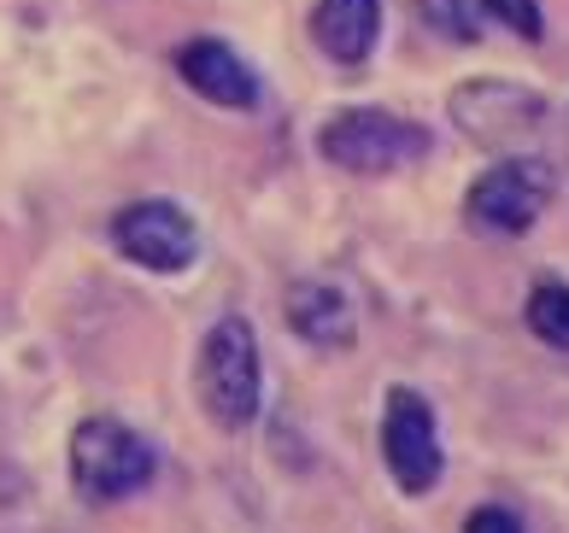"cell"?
Masks as SVG:
<instances>
[{
    "label": "cell",
    "mask_w": 569,
    "mask_h": 533,
    "mask_svg": "<svg viewBox=\"0 0 569 533\" xmlns=\"http://www.w3.org/2000/svg\"><path fill=\"white\" fill-rule=\"evenodd\" d=\"M194 393L200 411L218 422L223 434H241L264 411V358H259V329L247 316H218L200 334L194 358Z\"/></svg>",
    "instance_id": "6da1fadb"
},
{
    "label": "cell",
    "mask_w": 569,
    "mask_h": 533,
    "mask_svg": "<svg viewBox=\"0 0 569 533\" xmlns=\"http://www.w3.org/2000/svg\"><path fill=\"white\" fill-rule=\"evenodd\" d=\"M429 153V130L388 105H347L318 130V159H329L347 177H393Z\"/></svg>",
    "instance_id": "7a4b0ae2"
},
{
    "label": "cell",
    "mask_w": 569,
    "mask_h": 533,
    "mask_svg": "<svg viewBox=\"0 0 569 533\" xmlns=\"http://www.w3.org/2000/svg\"><path fill=\"white\" fill-rule=\"evenodd\" d=\"M153 475H159V452L141 429H130V422H118V416L77 422V434H71V486L89 504L136 499Z\"/></svg>",
    "instance_id": "3957f363"
},
{
    "label": "cell",
    "mask_w": 569,
    "mask_h": 533,
    "mask_svg": "<svg viewBox=\"0 0 569 533\" xmlns=\"http://www.w3.org/2000/svg\"><path fill=\"white\" fill-rule=\"evenodd\" d=\"M552 194H558L552 164L535 159V153H505V159H493L470 182V194H463V218H470V229H481V234L511 241V234H529L546 218Z\"/></svg>",
    "instance_id": "277c9868"
},
{
    "label": "cell",
    "mask_w": 569,
    "mask_h": 533,
    "mask_svg": "<svg viewBox=\"0 0 569 533\" xmlns=\"http://www.w3.org/2000/svg\"><path fill=\"white\" fill-rule=\"evenodd\" d=\"M382 463L406 499H429L447 475V445H440V416L417 388H388L382 399Z\"/></svg>",
    "instance_id": "5b68a950"
},
{
    "label": "cell",
    "mask_w": 569,
    "mask_h": 533,
    "mask_svg": "<svg viewBox=\"0 0 569 533\" xmlns=\"http://www.w3.org/2000/svg\"><path fill=\"white\" fill-rule=\"evenodd\" d=\"M112 247L130 264L153 270V275H182L200 264V229L177 200H130L112 218Z\"/></svg>",
    "instance_id": "8992f818"
},
{
    "label": "cell",
    "mask_w": 569,
    "mask_h": 533,
    "mask_svg": "<svg viewBox=\"0 0 569 533\" xmlns=\"http://www.w3.org/2000/svg\"><path fill=\"white\" fill-rule=\"evenodd\" d=\"M452 123L470 141L505 153L546 123V100L535 89H517V82H470V89H452Z\"/></svg>",
    "instance_id": "52a82bcc"
},
{
    "label": "cell",
    "mask_w": 569,
    "mask_h": 533,
    "mask_svg": "<svg viewBox=\"0 0 569 533\" xmlns=\"http://www.w3.org/2000/svg\"><path fill=\"white\" fill-rule=\"evenodd\" d=\"M177 77H182L200 100L223 105V112H259V100H264L259 71H252L247 59L229 48V41H212V36H200V41H188V48H177Z\"/></svg>",
    "instance_id": "ba28073f"
},
{
    "label": "cell",
    "mask_w": 569,
    "mask_h": 533,
    "mask_svg": "<svg viewBox=\"0 0 569 533\" xmlns=\"http://www.w3.org/2000/svg\"><path fill=\"white\" fill-rule=\"evenodd\" d=\"M288 305V329L306 340V346H323V352H352L358 340V311L352 300L335 282H323V275H300V282H288L282 293Z\"/></svg>",
    "instance_id": "9c48e42d"
},
{
    "label": "cell",
    "mask_w": 569,
    "mask_h": 533,
    "mask_svg": "<svg viewBox=\"0 0 569 533\" xmlns=\"http://www.w3.org/2000/svg\"><path fill=\"white\" fill-rule=\"evenodd\" d=\"M311 36L335 66H365L382 41V0H318Z\"/></svg>",
    "instance_id": "30bf717a"
},
{
    "label": "cell",
    "mask_w": 569,
    "mask_h": 533,
    "mask_svg": "<svg viewBox=\"0 0 569 533\" xmlns=\"http://www.w3.org/2000/svg\"><path fill=\"white\" fill-rule=\"evenodd\" d=\"M522 323L540 346L569 352V282H535L529 300H522Z\"/></svg>",
    "instance_id": "8fae6325"
},
{
    "label": "cell",
    "mask_w": 569,
    "mask_h": 533,
    "mask_svg": "<svg viewBox=\"0 0 569 533\" xmlns=\"http://www.w3.org/2000/svg\"><path fill=\"white\" fill-rule=\"evenodd\" d=\"M417 18L447 41H481V0H417Z\"/></svg>",
    "instance_id": "7c38bea8"
},
{
    "label": "cell",
    "mask_w": 569,
    "mask_h": 533,
    "mask_svg": "<svg viewBox=\"0 0 569 533\" xmlns=\"http://www.w3.org/2000/svg\"><path fill=\"white\" fill-rule=\"evenodd\" d=\"M481 12H493L505 30H517L522 41H540L546 36V18H540V0H481Z\"/></svg>",
    "instance_id": "4fadbf2b"
},
{
    "label": "cell",
    "mask_w": 569,
    "mask_h": 533,
    "mask_svg": "<svg viewBox=\"0 0 569 533\" xmlns=\"http://www.w3.org/2000/svg\"><path fill=\"white\" fill-rule=\"evenodd\" d=\"M463 533H522V516L505 510V504H481V510L463 516Z\"/></svg>",
    "instance_id": "5bb4252c"
}]
</instances>
